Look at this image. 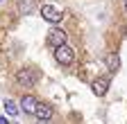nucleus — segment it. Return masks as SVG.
<instances>
[{
    "instance_id": "nucleus-1",
    "label": "nucleus",
    "mask_w": 127,
    "mask_h": 124,
    "mask_svg": "<svg viewBox=\"0 0 127 124\" xmlns=\"http://www.w3.org/2000/svg\"><path fill=\"white\" fill-rule=\"evenodd\" d=\"M39 70H34V68H23V70H18L16 72V81H18L21 86H34L36 81H39Z\"/></svg>"
},
{
    "instance_id": "nucleus-2",
    "label": "nucleus",
    "mask_w": 127,
    "mask_h": 124,
    "mask_svg": "<svg viewBox=\"0 0 127 124\" xmlns=\"http://www.w3.org/2000/svg\"><path fill=\"white\" fill-rule=\"evenodd\" d=\"M55 59H57V63H61V66H70L73 61H75V52H73V48L70 45H59V48H55Z\"/></svg>"
},
{
    "instance_id": "nucleus-3",
    "label": "nucleus",
    "mask_w": 127,
    "mask_h": 124,
    "mask_svg": "<svg viewBox=\"0 0 127 124\" xmlns=\"http://www.w3.org/2000/svg\"><path fill=\"white\" fill-rule=\"evenodd\" d=\"M41 16H43L48 23H55V25H57V23L64 18V11H61L59 7H55V5H43V7H41Z\"/></svg>"
},
{
    "instance_id": "nucleus-4",
    "label": "nucleus",
    "mask_w": 127,
    "mask_h": 124,
    "mask_svg": "<svg viewBox=\"0 0 127 124\" xmlns=\"http://www.w3.org/2000/svg\"><path fill=\"white\" fill-rule=\"evenodd\" d=\"M64 43H66V32H64L61 27H52L50 32H48V45H50V48H59Z\"/></svg>"
},
{
    "instance_id": "nucleus-5",
    "label": "nucleus",
    "mask_w": 127,
    "mask_h": 124,
    "mask_svg": "<svg viewBox=\"0 0 127 124\" xmlns=\"http://www.w3.org/2000/svg\"><path fill=\"white\" fill-rule=\"evenodd\" d=\"M34 115L39 117V122H50L52 120V106H48V104H36V108H34Z\"/></svg>"
},
{
    "instance_id": "nucleus-6",
    "label": "nucleus",
    "mask_w": 127,
    "mask_h": 124,
    "mask_svg": "<svg viewBox=\"0 0 127 124\" xmlns=\"http://www.w3.org/2000/svg\"><path fill=\"white\" fill-rule=\"evenodd\" d=\"M91 90H93V95H98V97L107 95V90H109V79H104V77H98V79L93 81Z\"/></svg>"
},
{
    "instance_id": "nucleus-7",
    "label": "nucleus",
    "mask_w": 127,
    "mask_h": 124,
    "mask_svg": "<svg viewBox=\"0 0 127 124\" xmlns=\"http://www.w3.org/2000/svg\"><path fill=\"white\" fill-rule=\"evenodd\" d=\"M36 104H39V102H36V97H32V95H25V97L21 99V108H23L25 113H30V115L34 113V108H36Z\"/></svg>"
},
{
    "instance_id": "nucleus-8",
    "label": "nucleus",
    "mask_w": 127,
    "mask_h": 124,
    "mask_svg": "<svg viewBox=\"0 0 127 124\" xmlns=\"http://www.w3.org/2000/svg\"><path fill=\"white\" fill-rule=\"evenodd\" d=\"M104 63H107V68H109L111 72H116V70L120 68V59H118V54H107V56H104Z\"/></svg>"
},
{
    "instance_id": "nucleus-9",
    "label": "nucleus",
    "mask_w": 127,
    "mask_h": 124,
    "mask_svg": "<svg viewBox=\"0 0 127 124\" xmlns=\"http://www.w3.org/2000/svg\"><path fill=\"white\" fill-rule=\"evenodd\" d=\"M5 111H7V115L16 117V115H18V106H16L11 99H5Z\"/></svg>"
},
{
    "instance_id": "nucleus-10",
    "label": "nucleus",
    "mask_w": 127,
    "mask_h": 124,
    "mask_svg": "<svg viewBox=\"0 0 127 124\" xmlns=\"http://www.w3.org/2000/svg\"><path fill=\"white\" fill-rule=\"evenodd\" d=\"M32 9H34V5H32L30 0H25V2H21V11H23V14H27V11H32Z\"/></svg>"
},
{
    "instance_id": "nucleus-11",
    "label": "nucleus",
    "mask_w": 127,
    "mask_h": 124,
    "mask_svg": "<svg viewBox=\"0 0 127 124\" xmlns=\"http://www.w3.org/2000/svg\"><path fill=\"white\" fill-rule=\"evenodd\" d=\"M0 124H11V122H9L7 117H2V115H0Z\"/></svg>"
},
{
    "instance_id": "nucleus-12",
    "label": "nucleus",
    "mask_w": 127,
    "mask_h": 124,
    "mask_svg": "<svg viewBox=\"0 0 127 124\" xmlns=\"http://www.w3.org/2000/svg\"><path fill=\"white\" fill-rule=\"evenodd\" d=\"M125 11H127V0H125Z\"/></svg>"
},
{
    "instance_id": "nucleus-13",
    "label": "nucleus",
    "mask_w": 127,
    "mask_h": 124,
    "mask_svg": "<svg viewBox=\"0 0 127 124\" xmlns=\"http://www.w3.org/2000/svg\"><path fill=\"white\" fill-rule=\"evenodd\" d=\"M11 124H14V122H11Z\"/></svg>"
}]
</instances>
